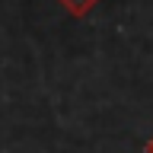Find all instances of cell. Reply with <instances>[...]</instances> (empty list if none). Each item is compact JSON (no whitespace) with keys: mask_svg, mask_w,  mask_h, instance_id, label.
<instances>
[{"mask_svg":"<svg viewBox=\"0 0 153 153\" xmlns=\"http://www.w3.org/2000/svg\"><path fill=\"white\" fill-rule=\"evenodd\" d=\"M61 7L70 13L74 19H83V16H89L96 7H99V0H57Z\"/></svg>","mask_w":153,"mask_h":153,"instance_id":"6da1fadb","label":"cell"},{"mask_svg":"<svg viewBox=\"0 0 153 153\" xmlns=\"http://www.w3.org/2000/svg\"><path fill=\"white\" fill-rule=\"evenodd\" d=\"M147 153H153V140H150V143H147Z\"/></svg>","mask_w":153,"mask_h":153,"instance_id":"7a4b0ae2","label":"cell"}]
</instances>
